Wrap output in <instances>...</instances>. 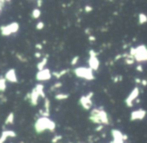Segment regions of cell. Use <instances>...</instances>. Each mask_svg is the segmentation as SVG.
Wrapping results in <instances>:
<instances>
[{"label": "cell", "mask_w": 147, "mask_h": 143, "mask_svg": "<svg viewBox=\"0 0 147 143\" xmlns=\"http://www.w3.org/2000/svg\"><path fill=\"white\" fill-rule=\"evenodd\" d=\"M90 120L97 124H109V117L102 109H93L90 114Z\"/></svg>", "instance_id": "obj_1"}, {"label": "cell", "mask_w": 147, "mask_h": 143, "mask_svg": "<svg viewBox=\"0 0 147 143\" xmlns=\"http://www.w3.org/2000/svg\"><path fill=\"white\" fill-rule=\"evenodd\" d=\"M76 74L78 75L79 77H84L86 79H92V73H91V70L89 69H85V68H78L76 69Z\"/></svg>", "instance_id": "obj_2"}, {"label": "cell", "mask_w": 147, "mask_h": 143, "mask_svg": "<svg viewBox=\"0 0 147 143\" xmlns=\"http://www.w3.org/2000/svg\"><path fill=\"white\" fill-rule=\"evenodd\" d=\"M138 93H139V89L137 88V87L133 89V91L130 93V95L128 96V98L126 99V103H127V105H128V106H131V105H132L133 100H134V99L138 96Z\"/></svg>", "instance_id": "obj_3"}, {"label": "cell", "mask_w": 147, "mask_h": 143, "mask_svg": "<svg viewBox=\"0 0 147 143\" xmlns=\"http://www.w3.org/2000/svg\"><path fill=\"white\" fill-rule=\"evenodd\" d=\"M145 116V111L144 110H138L134 111L131 114V120H136V119H142Z\"/></svg>", "instance_id": "obj_4"}, {"label": "cell", "mask_w": 147, "mask_h": 143, "mask_svg": "<svg viewBox=\"0 0 147 143\" xmlns=\"http://www.w3.org/2000/svg\"><path fill=\"white\" fill-rule=\"evenodd\" d=\"M89 96H90V95H88V96L81 97V99H80L81 105H82L85 109H89V108H90V106H91V100L89 99Z\"/></svg>", "instance_id": "obj_5"}, {"label": "cell", "mask_w": 147, "mask_h": 143, "mask_svg": "<svg viewBox=\"0 0 147 143\" xmlns=\"http://www.w3.org/2000/svg\"><path fill=\"white\" fill-rule=\"evenodd\" d=\"M89 63H90V66H91V68H92V69H97V67H98V65H99L98 60L95 58L94 55L91 57V60H90V62H89Z\"/></svg>", "instance_id": "obj_6"}, {"label": "cell", "mask_w": 147, "mask_h": 143, "mask_svg": "<svg viewBox=\"0 0 147 143\" xmlns=\"http://www.w3.org/2000/svg\"><path fill=\"white\" fill-rule=\"evenodd\" d=\"M146 21H147V16L141 13V14L139 15V23H140V24H142V23L146 22Z\"/></svg>", "instance_id": "obj_7"}, {"label": "cell", "mask_w": 147, "mask_h": 143, "mask_svg": "<svg viewBox=\"0 0 147 143\" xmlns=\"http://www.w3.org/2000/svg\"><path fill=\"white\" fill-rule=\"evenodd\" d=\"M32 15L34 18H38V17L40 16V11H39L38 9H35V10H33Z\"/></svg>", "instance_id": "obj_8"}, {"label": "cell", "mask_w": 147, "mask_h": 143, "mask_svg": "<svg viewBox=\"0 0 147 143\" xmlns=\"http://www.w3.org/2000/svg\"><path fill=\"white\" fill-rule=\"evenodd\" d=\"M12 118H13V114H12V113H10V115H9L8 119H7V120L5 121V123H11V122H12Z\"/></svg>", "instance_id": "obj_9"}, {"label": "cell", "mask_w": 147, "mask_h": 143, "mask_svg": "<svg viewBox=\"0 0 147 143\" xmlns=\"http://www.w3.org/2000/svg\"><path fill=\"white\" fill-rule=\"evenodd\" d=\"M46 63V59H43V62H41L40 64L38 65V67H39V69H42V67H43V65Z\"/></svg>", "instance_id": "obj_10"}, {"label": "cell", "mask_w": 147, "mask_h": 143, "mask_svg": "<svg viewBox=\"0 0 147 143\" xmlns=\"http://www.w3.org/2000/svg\"><path fill=\"white\" fill-rule=\"evenodd\" d=\"M56 98L57 99H59V98H67V95H57Z\"/></svg>", "instance_id": "obj_11"}, {"label": "cell", "mask_w": 147, "mask_h": 143, "mask_svg": "<svg viewBox=\"0 0 147 143\" xmlns=\"http://www.w3.org/2000/svg\"><path fill=\"white\" fill-rule=\"evenodd\" d=\"M42 27H43V23L42 22H40L39 24H37V28H38V29H42Z\"/></svg>", "instance_id": "obj_12"}, {"label": "cell", "mask_w": 147, "mask_h": 143, "mask_svg": "<svg viewBox=\"0 0 147 143\" xmlns=\"http://www.w3.org/2000/svg\"><path fill=\"white\" fill-rule=\"evenodd\" d=\"M77 59H78V57H75V58L73 59V61H72V64H75V63H76Z\"/></svg>", "instance_id": "obj_13"}, {"label": "cell", "mask_w": 147, "mask_h": 143, "mask_svg": "<svg viewBox=\"0 0 147 143\" xmlns=\"http://www.w3.org/2000/svg\"><path fill=\"white\" fill-rule=\"evenodd\" d=\"M86 10H91V7H86Z\"/></svg>", "instance_id": "obj_14"}]
</instances>
